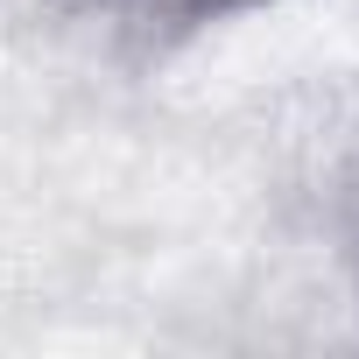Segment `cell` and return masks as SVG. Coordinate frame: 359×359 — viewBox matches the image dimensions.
Returning <instances> with one entry per match:
<instances>
[{"label":"cell","instance_id":"obj_1","mask_svg":"<svg viewBox=\"0 0 359 359\" xmlns=\"http://www.w3.org/2000/svg\"><path fill=\"white\" fill-rule=\"evenodd\" d=\"M106 8H127V15H162V22H226V15L261 8V0H106Z\"/></svg>","mask_w":359,"mask_h":359}]
</instances>
